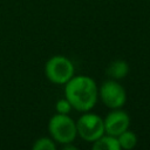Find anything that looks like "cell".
Masks as SVG:
<instances>
[{"label":"cell","instance_id":"obj_3","mask_svg":"<svg viewBox=\"0 0 150 150\" xmlns=\"http://www.w3.org/2000/svg\"><path fill=\"white\" fill-rule=\"evenodd\" d=\"M45 75L54 84H64L75 75V68L67 56L54 55L45 64Z\"/></svg>","mask_w":150,"mask_h":150},{"label":"cell","instance_id":"obj_5","mask_svg":"<svg viewBox=\"0 0 150 150\" xmlns=\"http://www.w3.org/2000/svg\"><path fill=\"white\" fill-rule=\"evenodd\" d=\"M98 97L109 109H120L127 102V91L117 80H107L98 88Z\"/></svg>","mask_w":150,"mask_h":150},{"label":"cell","instance_id":"obj_8","mask_svg":"<svg viewBox=\"0 0 150 150\" xmlns=\"http://www.w3.org/2000/svg\"><path fill=\"white\" fill-rule=\"evenodd\" d=\"M128 73H129V64L123 60H115L107 68V74L112 80L124 79L128 75Z\"/></svg>","mask_w":150,"mask_h":150},{"label":"cell","instance_id":"obj_9","mask_svg":"<svg viewBox=\"0 0 150 150\" xmlns=\"http://www.w3.org/2000/svg\"><path fill=\"white\" fill-rule=\"evenodd\" d=\"M117 141H118V144H120L121 149L130 150V149L136 146V144H137V136H136V134L134 131L128 129V130L123 131L122 134H120L117 136Z\"/></svg>","mask_w":150,"mask_h":150},{"label":"cell","instance_id":"obj_2","mask_svg":"<svg viewBox=\"0 0 150 150\" xmlns=\"http://www.w3.org/2000/svg\"><path fill=\"white\" fill-rule=\"evenodd\" d=\"M48 132L59 144L73 143L77 136L76 122L67 114H55L48 121Z\"/></svg>","mask_w":150,"mask_h":150},{"label":"cell","instance_id":"obj_11","mask_svg":"<svg viewBox=\"0 0 150 150\" xmlns=\"http://www.w3.org/2000/svg\"><path fill=\"white\" fill-rule=\"evenodd\" d=\"M71 109H73V107H71V104L69 103V101L66 97L57 100L56 103H55V110H56L57 114H67V115H69Z\"/></svg>","mask_w":150,"mask_h":150},{"label":"cell","instance_id":"obj_6","mask_svg":"<svg viewBox=\"0 0 150 150\" xmlns=\"http://www.w3.org/2000/svg\"><path fill=\"white\" fill-rule=\"evenodd\" d=\"M104 132L112 136H118L123 131L129 129L130 116L127 111L120 109H111V111L103 118Z\"/></svg>","mask_w":150,"mask_h":150},{"label":"cell","instance_id":"obj_10","mask_svg":"<svg viewBox=\"0 0 150 150\" xmlns=\"http://www.w3.org/2000/svg\"><path fill=\"white\" fill-rule=\"evenodd\" d=\"M32 148L34 150H56V142L52 137H40L34 142Z\"/></svg>","mask_w":150,"mask_h":150},{"label":"cell","instance_id":"obj_1","mask_svg":"<svg viewBox=\"0 0 150 150\" xmlns=\"http://www.w3.org/2000/svg\"><path fill=\"white\" fill-rule=\"evenodd\" d=\"M64 86V97L73 109L86 112L90 111L98 98V87L96 82L87 75H74Z\"/></svg>","mask_w":150,"mask_h":150},{"label":"cell","instance_id":"obj_4","mask_svg":"<svg viewBox=\"0 0 150 150\" xmlns=\"http://www.w3.org/2000/svg\"><path fill=\"white\" fill-rule=\"evenodd\" d=\"M75 122L77 135L86 142L93 143L103 134H105L103 118L96 114L86 111Z\"/></svg>","mask_w":150,"mask_h":150},{"label":"cell","instance_id":"obj_7","mask_svg":"<svg viewBox=\"0 0 150 150\" xmlns=\"http://www.w3.org/2000/svg\"><path fill=\"white\" fill-rule=\"evenodd\" d=\"M91 148L94 150H121L117 137L108 134H103L101 137L94 141Z\"/></svg>","mask_w":150,"mask_h":150}]
</instances>
